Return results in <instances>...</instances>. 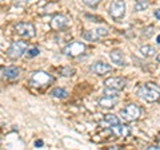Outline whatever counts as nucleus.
I'll return each instance as SVG.
<instances>
[{
  "mask_svg": "<svg viewBox=\"0 0 160 150\" xmlns=\"http://www.w3.org/2000/svg\"><path fill=\"white\" fill-rule=\"evenodd\" d=\"M86 52V44L82 42H72L67 44L63 50V54L69 58H76L79 55H83Z\"/></svg>",
  "mask_w": 160,
  "mask_h": 150,
  "instance_id": "6",
  "label": "nucleus"
},
{
  "mask_svg": "<svg viewBox=\"0 0 160 150\" xmlns=\"http://www.w3.org/2000/svg\"><path fill=\"white\" fill-rule=\"evenodd\" d=\"M109 130L112 131L113 136L120 137V138H126L131 134V129L127 125H122V123H118V125H112L109 126Z\"/></svg>",
  "mask_w": 160,
  "mask_h": 150,
  "instance_id": "11",
  "label": "nucleus"
},
{
  "mask_svg": "<svg viewBox=\"0 0 160 150\" xmlns=\"http://www.w3.org/2000/svg\"><path fill=\"white\" fill-rule=\"evenodd\" d=\"M39 54H40V51H39V48H38V47H31V48H28V50H27L26 56H27L28 59H31V58L38 56Z\"/></svg>",
  "mask_w": 160,
  "mask_h": 150,
  "instance_id": "21",
  "label": "nucleus"
},
{
  "mask_svg": "<svg viewBox=\"0 0 160 150\" xmlns=\"http://www.w3.org/2000/svg\"><path fill=\"white\" fill-rule=\"evenodd\" d=\"M109 58H111L112 63H115L116 66L123 67L124 64H126V62H124V55L120 50H112L111 54H109Z\"/></svg>",
  "mask_w": 160,
  "mask_h": 150,
  "instance_id": "15",
  "label": "nucleus"
},
{
  "mask_svg": "<svg viewBox=\"0 0 160 150\" xmlns=\"http://www.w3.org/2000/svg\"><path fill=\"white\" fill-rule=\"evenodd\" d=\"M111 70H112V67L109 66V64L104 63V62H96V63H93L91 66V71L95 72V74H98V75H104V74L109 72Z\"/></svg>",
  "mask_w": 160,
  "mask_h": 150,
  "instance_id": "14",
  "label": "nucleus"
},
{
  "mask_svg": "<svg viewBox=\"0 0 160 150\" xmlns=\"http://www.w3.org/2000/svg\"><path fill=\"white\" fill-rule=\"evenodd\" d=\"M82 2L86 4V6H88V7H91V8H95L98 6V4L102 2V0H82Z\"/></svg>",
  "mask_w": 160,
  "mask_h": 150,
  "instance_id": "22",
  "label": "nucleus"
},
{
  "mask_svg": "<svg viewBox=\"0 0 160 150\" xmlns=\"http://www.w3.org/2000/svg\"><path fill=\"white\" fill-rule=\"evenodd\" d=\"M109 16L115 20H120L126 15V3L124 0H113L109 6Z\"/></svg>",
  "mask_w": 160,
  "mask_h": 150,
  "instance_id": "7",
  "label": "nucleus"
},
{
  "mask_svg": "<svg viewBox=\"0 0 160 150\" xmlns=\"http://www.w3.org/2000/svg\"><path fill=\"white\" fill-rule=\"evenodd\" d=\"M49 26H51L52 29H64L69 26V19L67 16H64V15H55V16L51 19V23H49Z\"/></svg>",
  "mask_w": 160,
  "mask_h": 150,
  "instance_id": "9",
  "label": "nucleus"
},
{
  "mask_svg": "<svg viewBox=\"0 0 160 150\" xmlns=\"http://www.w3.org/2000/svg\"><path fill=\"white\" fill-rule=\"evenodd\" d=\"M120 115H122V118L124 119V121H127V122L138 121V119L142 117V109H140L138 104H135V103H129L124 109H122Z\"/></svg>",
  "mask_w": 160,
  "mask_h": 150,
  "instance_id": "4",
  "label": "nucleus"
},
{
  "mask_svg": "<svg viewBox=\"0 0 160 150\" xmlns=\"http://www.w3.org/2000/svg\"><path fill=\"white\" fill-rule=\"evenodd\" d=\"M152 34H153V27H147V28H144V29H143L142 36H144V38H149Z\"/></svg>",
  "mask_w": 160,
  "mask_h": 150,
  "instance_id": "23",
  "label": "nucleus"
},
{
  "mask_svg": "<svg viewBox=\"0 0 160 150\" xmlns=\"http://www.w3.org/2000/svg\"><path fill=\"white\" fill-rule=\"evenodd\" d=\"M86 18H87V19H91L92 22H96V23L103 22V19H102V18H99V16H93V15H86Z\"/></svg>",
  "mask_w": 160,
  "mask_h": 150,
  "instance_id": "25",
  "label": "nucleus"
},
{
  "mask_svg": "<svg viewBox=\"0 0 160 150\" xmlns=\"http://www.w3.org/2000/svg\"><path fill=\"white\" fill-rule=\"evenodd\" d=\"M104 84L107 87H111V88H115V90H123L124 87L127 86V79L124 78H119V77H112V78H108L104 81Z\"/></svg>",
  "mask_w": 160,
  "mask_h": 150,
  "instance_id": "10",
  "label": "nucleus"
},
{
  "mask_svg": "<svg viewBox=\"0 0 160 150\" xmlns=\"http://www.w3.org/2000/svg\"><path fill=\"white\" fill-rule=\"evenodd\" d=\"M104 122H106L108 126H112V125L120 123L119 118L116 115H113V114H107V115H104Z\"/></svg>",
  "mask_w": 160,
  "mask_h": 150,
  "instance_id": "18",
  "label": "nucleus"
},
{
  "mask_svg": "<svg viewBox=\"0 0 160 150\" xmlns=\"http://www.w3.org/2000/svg\"><path fill=\"white\" fill-rule=\"evenodd\" d=\"M119 101V97H107V95H103L102 98L99 99V106L102 109H112L118 104Z\"/></svg>",
  "mask_w": 160,
  "mask_h": 150,
  "instance_id": "13",
  "label": "nucleus"
},
{
  "mask_svg": "<svg viewBox=\"0 0 160 150\" xmlns=\"http://www.w3.org/2000/svg\"><path fill=\"white\" fill-rule=\"evenodd\" d=\"M139 95L147 102H158L160 99V87L155 83H144L139 88Z\"/></svg>",
  "mask_w": 160,
  "mask_h": 150,
  "instance_id": "1",
  "label": "nucleus"
},
{
  "mask_svg": "<svg viewBox=\"0 0 160 150\" xmlns=\"http://www.w3.org/2000/svg\"><path fill=\"white\" fill-rule=\"evenodd\" d=\"M27 50H28V43L27 42H24V40L13 42L7 50V56L9 59H12V61H16V59L23 56V55L27 52Z\"/></svg>",
  "mask_w": 160,
  "mask_h": 150,
  "instance_id": "3",
  "label": "nucleus"
},
{
  "mask_svg": "<svg viewBox=\"0 0 160 150\" xmlns=\"http://www.w3.org/2000/svg\"><path fill=\"white\" fill-rule=\"evenodd\" d=\"M147 149L148 150H160V146H159V145H149Z\"/></svg>",
  "mask_w": 160,
  "mask_h": 150,
  "instance_id": "27",
  "label": "nucleus"
},
{
  "mask_svg": "<svg viewBox=\"0 0 160 150\" xmlns=\"http://www.w3.org/2000/svg\"><path fill=\"white\" fill-rule=\"evenodd\" d=\"M59 72L63 75V77H72V75L75 74V68L73 67H69V66H67V67H62L59 70Z\"/></svg>",
  "mask_w": 160,
  "mask_h": 150,
  "instance_id": "19",
  "label": "nucleus"
},
{
  "mask_svg": "<svg viewBox=\"0 0 160 150\" xmlns=\"http://www.w3.org/2000/svg\"><path fill=\"white\" fill-rule=\"evenodd\" d=\"M103 95H107V97H119V90H115V88H111V87H107L104 88L103 91Z\"/></svg>",
  "mask_w": 160,
  "mask_h": 150,
  "instance_id": "20",
  "label": "nucleus"
},
{
  "mask_svg": "<svg viewBox=\"0 0 160 150\" xmlns=\"http://www.w3.org/2000/svg\"><path fill=\"white\" fill-rule=\"evenodd\" d=\"M53 82H55V78L51 74L44 72V71H35L32 74L31 79H29V83H31L33 87H38V88L48 87V86H51Z\"/></svg>",
  "mask_w": 160,
  "mask_h": 150,
  "instance_id": "2",
  "label": "nucleus"
},
{
  "mask_svg": "<svg viewBox=\"0 0 160 150\" xmlns=\"http://www.w3.org/2000/svg\"><path fill=\"white\" fill-rule=\"evenodd\" d=\"M140 52H142L143 56H147V58H151L156 55V50H155L152 46H148V44H144V46L140 47Z\"/></svg>",
  "mask_w": 160,
  "mask_h": 150,
  "instance_id": "16",
  "label": "nucleus"
},
{
  "mask_svg": "<svg viewBox=\"0 0 160 150\" xmlns=\"http://www.w3.org/2000/svg\"><path fill=\"white\" fill-rule=\"evenodd\" d=\"M153 15H155V18L159 19V20H160V8H159V9H156V11L153 12Z\"/></svg>",
  "mask_w": 160,
  "mask_h": 150,
  "instance_id": "28",
  "label": "nucleus"
},
{
  "mask_svg": "<svg viewBox=\"0 0 160 150\" xmlns=\"http://www.w3.org/2000/svg\"><path fill=\"white\" fill-rule=\"evenodd\" d=\"M135 3H148V0H135Z\"/></svg>",
  "mask_w": 160,
  "mask_h": 150,
  "instance_id": "30",
  "label": "nucleus"
},
{
  "mask_svg": "<svg viewBox=\"0 0 160 150\" xmlns=\"http://www.w3.org/2000/svg\"><path fill=\"white\" fill-rule=\"evenodd\" d=\"M51 95L53 98H59V99H63V98H67L68 97V93L66 91L64 88H60V87H56L53 88L51 91Z\"/></svg>",
  "mask_w": 160,
  "mask_h": 150,
  "instance_id": "17",
  "label": "nucleus"
},
{
  "mask_svg": "<svg viewBox=\"0 0 160 150\" xmlns=\"http://www.w3.org/2000/svg\"><path fill=\"white\" fill-rule=\"evenodd\" d=\"M108 35V29L106 27H99L96 29H91V31L83 32V38L88 42H98L102 38H106Z\"/></svg>",
  "mask_w": 160,
  "mask_h": 150,
  "instance_id": "8",
  "label": "nucleus"
},
{
  "mask_svg": "<svg viewBox=\"0 0 160 150\" xmlns=\"http://www.w3.org/2000/svg\"><path fill=\"white\" fill-rule=\"evenodd\" d=\"M156 61H158V63H160V52L156 55Z\"/></svg>",
  "mask_w": 160,
  "mask_h": 150,
  "instance_id": "31",
  "label": "nucleus"
},
{
  "mask_svg": "<svg viewBox=\"0 0 160 150\" xmlns=\"http://www.w3.org/2000/svg\"><path fill=\"white\" fill-rule=\"evenodd\" d=\"M158 44H160V35H159V36H158V42H156Z\"/></svg>",
  "mask_w": 160,
  "mask_h": 150,
  "instance_id": "32",
  "label": "nucleus"
},
{
  "mask_svg": "<svg viewBox=\"0 0 160 150\" xmlns=\"http://www.w3.org/2000/svg\"><path fill=\"white\" fill-rule=\"evenodd\" d=\"M2 77L7 81H15L20 77V68L15 67V66H9V67H3L2 68Z\"/></svg>",
  "mask_w": 160,
  "mask_h": 150,
  "instance_id": "12",
  "label": "nucleus"
},
{
  "mask_svg": "<svg viewBox=\"0 0 160 150\" xmlns=\"http://www.w3.org/2000/svg\"><path fill=\"white\" fill-rule=\"evenodd\" d=\"M35 146H36V147H42L43 146V141H40V139H39V141H35Z\"/></svg>",
  "mask_w": 160,
  "mask_h": 150,
  "instance_id": "29",
  "label": "nucleus"
},
{
  "mask_svg": "<svg viewBox=\"0 0 160 150\" xmlns=\"http://www.w3.org/2000/svg\"><path fill=\"white\" fill-rule=\"evenodd\" d=\"M13 2H15V4H16V6H20V7H22V6H24V4L28 2V0H13Z\"/></svg>",
  "mask_w": 160,
  "mask_h": 150,
  "instance_id": "26",
  "label": "nucleus"
},
{
  "mask_svg": "<svg viewBox=\"0 0 160 150\" xmlns=\"http://www.w3.org/2000/svg\"><path fill=\"white\" fill-rule=\"evenodd\" d=\"M15 32L22 38L31 39V38H35V35H36V28H35V26L32 23L20 22L15 26Z\"/></svg>",
  "mask_w": 160,
  "mask_h": 150,
  "instance_id": "5",
  "label": "nucleus"
},
{
  "mask_svg": "<svg viewBox=\"0 0 160 150\" xmlns=\"http://www.w3.org/2000/svg\"><path fill=\"white\" fill-rule=\"evenodd\" d=\"M158 145L160 146V136H159V139H158Z\"/></svg>",
  "mask_w": 160,
  "mask_h": 150,
  "instance_id": "33",
  "label": "nucleus"
},
{
  "mask_svg": "<svg viewBox=\"0 0 160 150\" xmlns=\"http://www.w3.org/2000/svg\"><path fill=\"white\" fill-rule=\"evenodd\" d=\"M148 7V3H135V11H143Z\"/></svg>",
  "mask_w": 160,
  "mask_h": 150,
  "instance_id": "24",
  "label": "nucleus"
}]
</instances>
